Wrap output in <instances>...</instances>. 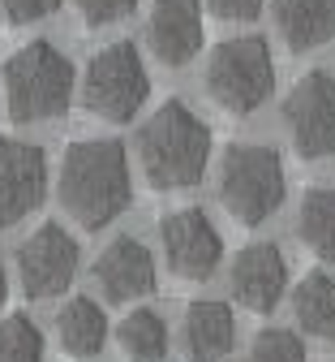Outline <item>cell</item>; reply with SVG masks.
Wrapping results in <instances>:
<instances>
[{
    "label": "cell",
    "mask_w": 335,
    "mask_h": 362,
    "mask_svg": "<svg viewBox=\"0 0 335 362\" xmlns=\"http://www.w3.org/2000/svg\"><path fill=\"white\" fill-rule=\"evenodd\" d=\"M56 341L69 358H95L108 341V315L95 298H69L56 315Z\"/></svg>",
    "instance_id": "obj_16"
},
{
    "label": "cell",
    "mask_w": 335,
    "mask_h": 362,
    "mask_svg": "<svg viewBox=\"0 0 335 362\" xmlns=\"http://www.w3.org/2000/svg\"><path fill=\"white\" fill-rule=\"evenodd\" d=\"M138 164L147 173L151 190H159V194L198 186L211 164L207 121L181 100L159 104L138 129Z\"/></svg>",
    "instance_id": "obj_2"
},
{
    "label": "cell",
    "mask_w": 335,
    "mask_h": 362,
    "mask_svg": "<svg viewBox=\"0 0 335 362\" xmlns=\"http://www.w3.org/2000/svg\"><path fill=\"white\" fill-rule=\"evenodd\" d=\"M288 194L284 181V160L267 143H232L219 164V203L228 216L245 229H258L275 216V207Z\"/></svg>",
    "instance_id": "obj_4"
},
{
    "label": "cell",
    "mask_w": 335,
    "mask_h": 362,
    "mask_svg": "<svg viewBox=\"0 0 335 362\" xmlns=\"http://www.w3.org/2000/svg\"><path fill=\"white\" fill-rule=\"evenodd\" d=\"M207 5L219 22H254L267 0H207Z\"/></svg>",
    "instance_id": "obj_24"
},
{
    "label": "cell",
    "mask_w": 335,
    "mask_h": 362,
    "mask_svg": "<svg viewBox=\"0 0 335 362\" xmlns=\"http://www.w3.org/2000/svg\"><path fill=\"white\" fill-rule=\"evenodd\" d=\"M73 9L86 26H116L138 9V0H73Z\"/></svg>",
    "instance_id": "obj_22"
},
{
    "label": "cell",
    "mask_w": 335,
    "mask_h": 362,
    "mask_svg": "<svg viewBox=\"0 0 335 362\" xmlns=\"http://www.w3.org/2000/svg\"><path fill=\"white\" fill-rule=\"evenodd\" d=\"M47 194V156L35 143L0 134V229L22 224Z\"/></svg>",
    "instance_id": "obj_10"
},
{
    "label": "cell",
    "mask_w": 335,
    "mask_h": 362,
    "mask_svg": "<svg viewBox=\"0 0 335 362\" xmlns=\"http://www.w3.org/2000/svg\"><path fill=\"white\" fill-rule=\"evenodd\" d=\"M159 242H164L168 267L176 272V276H185V281H207L219 267V259H224L219 229H215V220L202 207L168 211L159 220Z\"/></svg>",
    "instance_id": "obj_9"
},
{
    "label": "cell",
    "mask_w": 335,
    "mask_h": 362,
    "mask_svg": "<svg viewBox=\"0 0 335 362\" xmlns=\"http://www.w3.org/2000/svg\"><path fill=\"white\" fill-rule=\"evenodd\" d=\"M9 302V272H5V259H0V310Z\"/></svg>",
    "instance_id": "obj_25"
},
{
    "label": "cell",
    "mask_w": 335,
    "mask_h": 362,
    "mask_svg": "<svg viewBox=\"0 0 335 362\" xmlns=\"http://www.w3.org/2000/svg\"><path fill=\"white\" fill-rule=\"evenodd\" d=\"M116 341H121V354L129 362H159L168 354V324L159 310H129L121 328H116Z\"/></svg>",
    "instance_id": "obj_19"
},
{
    "label": "cell",
    "mask_w": 335,
    "mask_h": 362,
    "mask_svg": "<svg viewBox=\"0 0 335 362\" xmlns=\"http://www.w3.org/2000/svg\"><path fill=\"white\" fill-rule=\"evenodd\" d=\"M78 242L65 224L47 220L22 242L18 250V281H22V293L43 302V298H56L73 285L78 276Z\"/></svg>",
    "instance_id": "obj_8"
},
{
    "label": "cell",
    "mask_w": 335,
    "mask_h": 362,
    "mask_svg": "<svg viewBox=\"0 0 335 362\" xmlns=\"http://www.w3.org/2000/svg\"><path fill=\"white\" fill-rule=\"evenodd\" d=\"M56 199L78 229L99 233L133 203L129 156L116 139H78L61 156Z\"/></svg>",
    "instance_id": "obj_1"
},
{
    "label": "cell",
    "mask_w": 335,
    "mask_h": 362,
    "mask_svg": "<svg viewBox=\"0 0 335 362\" xmlns=\"http://www.w3.org/2000/svg\"><path fill=\"white\" fill-rule=\"evenodd\" d=\"M284 125H288L301 160L335 156V74L327 69L301 74L284 100Z\"/></svg>",
    "instance_id": "obj_7"
},
{
    "label": "cell",
    "mask_w": 335,
    "mask_h": 362,
    "mask_svg": "<svg viewBox=\"0 0 335 362\" xmlns=\"http://www.w3.org/2000/svg\"><path fill=\"white\" fill-rule=\"evenodd\" d=\"M228 285H232V298L245 310H254V315L275 310L284 289H288V263H284V250L275 242H250L245 250L232 255Z\"/></svg>",
    "instance_id": "obj_11"
},
{
    "label": "cell",
    "mask_w": 335,
    "mask_h": 362,
    "mask_svg": "<svg viewBox=\"0 0 335 362\" xmlns=\"http://www.w3.org/2000/svg\"><path fill=\"white\" fill-rule=\"evenodd\" d=\"M293 310L301 332L318 341H335V281L327 272H305L293 289Z\"/></svg>",
    "instance_id": "obj_18"
},
{
    "label": "cell",
    "mask_w": 335,
    "mask_h": 362,
    "mask_svg": "<svg viewBox=\"0 0 335 362\" xmlns=\"http://www.w3.org/2000/svg\"><path fill=\"white\" fill-rule=\"evenodd\" d=\"M0 362H43V332L30 315L0 320Z\"/></svg>",
    "instance_id": "obj_20"
},
{
    "label": "cell",
    "mask_w": 335,
    "mask_h": 362,
    "mask_svg": "<svg viewBox=\"0 0 335 362\" xmlns=\"http://www.w3.org/2000/svg\"><path fill=\"white\" fill-rule=\"evenodd\" d=\"M151 95V78L147 65H142V52L129 39L108 43L90 57L86 78H82V104L86 112H95L108 125H125L138 117V108Z\"/></svg>",
    "instance_id": "obj_6"
},
{
    "label": "cell",
    "mask_w": 335,
    "mask_h": 362,
    "mask_svg": "<svg viewBox=\"0 0 335 362\" xmlns=\"http://www.w3.org/2000/svg\"><path fill=\"white\" fill-rule=\"evenodd\" d=\"M147 48L168 69L189 65L202 48V5L198 0H155L147 18Z\"/></svg>",
    "instance_id": "obj_12"
},
{
    "label": "cell",
    "mask_w": 335,
    "mask_h": 362,
    "mask_svg": "<svg viewBox=\"0 0 335 362\" xmlns=\"http://www.w3.org/2000/svg\"><path fill=\"white\" fill-rule=\"evenodd\" d=\"M236 341V320L228 302L198 298L181 315V354L185 362H219Z\"/></svg>",
    "instance_id": "obj_14"
},
{
    "label": "cell",
    "mask_w": 335,
    "mask_h": 362,
    "mask_svg": "<svg viewBox=\"0 0 335 362\" xmlns=\"http://www.w3.org/2000/svg\"><path fill=\"white\" fill-rule=\"evenodd\" d=\"M0 82H5V108L18 125H35V121H52L61 112H69L73 104V61L47 39H35L26 48H18L5 69H0Z\"/></svg>",
    "instance_id": "obj_3"
},
{
    "label": "cell",
    "mask_w": 335,
    "mask_h": 362,
    "mask_svg": "<svg viewBox=\"0 0 335 362\" xmlns=\"http://www.w3.org/2000/svg\"><path fill=\"white\" fill-rule=\"evenodd\" d=\"M250 362H310V358H305L301 337H293L288 328H262L254 337Z\"/></svg>",
    "instance_id": "obj_21"
},
{
    "label": "cell",
    "mask_w": 335,
    "mask_h": 362,
    "mask_svg": "<svg viewBox=\"0 0 335 362\" xmlns=\"http://www.w3.org/2000/svg\"><path fill=\"white\" fill-rule=\"evenodd\" d=\"M95 285L108 302H138L155 289V255L142 246L138 238H116L99 250L95 259Z\"/></svg>",
    "instance_id": "obj_13"
},
{
    "label": "cell",
    "mask_w": 335,
    "mask_h": 362,
    "mask_svg": "<svg viewBox=\"0 0 335 362\" xmlns=\"http://www.w3.org/2000/svg\"><path fill=\"white\" fill-rule=\"evenodd\" d=\"M297 238L322 263H335V186H310L297 203Z\"/></svg>",
    "instance_id": "obj_17"
},
{
    "label": "cell",
    "mask_w": 335,
    "mask_h": 362,
    "mask_svg": "<svg viewBox=\"0 0 335 362\" xmlns=\"http://www.w3.org/2000/svg\"><path fill=\"white\" fill-rule=\"evenodd\" d=\"M271 18L288 52H314L335 39V0H271Z\"/></svg>",
    "instance_id": "obj_15"
},
{
    "label": "cell",
    "mask_w": 335,
    "mask_h": 362,
    "mask_svg": "<svg viewBox=\"0 0 335 362\" xmlns=\"http://www.w3.org/2000/svg\"><path fill=\"white\" fill-rule=\"evenodd\" d=\"M207 95L232 112V117H250L258 112L271 90H275V61H271V48L262 35H236V39H224L219 48L207 57Z\"/></svg>",
    "instance_id": "obj_5"
},
{
    "label": "cell",
    "mask_w": 335,
    "mask_h": 362,
    "mask_svg": "<svg viewBox=\"0 0 335 362\" xmlns=\"http://www.w3.org/2000/svg\"><path fill=\"white\" fill-rule=\"evenodd\" d=\"M0 5H5V18L13 26H35L43 18H52L61 9V0H0Z\"/></svg>",
    "instance_id": "obj_23"
}]
</instances>
